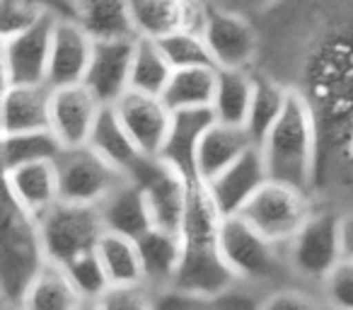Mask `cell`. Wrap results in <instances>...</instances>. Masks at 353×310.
I'll return each instance as SVG.
<instances>
[{"mask_svg":"<svg viewBox=\"0 0 353 310\" xmlns=\"http://www.w3.org/2000/svg\"><path fill=\"white\" fill-rule=\"evenodd\" d=\"M261 54L293 66L314 114H332L353 141V0H279L254 17Z\"/></svg>","mask_w":353,"mask_h":310,"instance_id":"6da1fadb","label":"cell"},{"mask_svg":"<svg viewBox=\"0 0 353 310\" xmlns=\"http://www.w3.org/2000/svg\"><path fill=\"white\" fill-rule=\"evenodd\" d=\"M317 114L300 90L290 88L283 114L259 146L269 170V180L290 184L310 194L314 184V170H317Z\"/></svg>","mask_w":353,"mask_h":310,"instance_id":"7a4b0ae2","label":"cell"},{"mask_svg":"<svg viewBox=\"0 0 353 310\" xmlns=\"http://www.w3.org/2000/svg\"><path fill=\"white\" fill-rule=\"evenodd\" d=\"M46 262L39 221L6 192L0 218V296L6 308H20Z\"/></svg>","mask_w":353,"mask_h":310,"instance_id":"3957f363","label":"cell"},{"mask_svg":"<svg viewBox=\"0 0 353 310\" xmlns=\"http://www.w3.org/2000/svg\"><path fill=\"white\" fill-rule=\"evenodd\" d=\"M41 242L49 262L65 267L85 252H94L102 240L104 223L99 206L59 202L39 218Z\"/></svg>","mask_w":353,"mask_h":310,"instance_id":"277c9868","label":"cell"},{"mask_svg":"<svg viewBox=\"0 0 353 310\" xmlns=\"http://www.w3.org/2000/svg\"><path fill=\"white\" fill-rule=\"evenodd\" d=\"M310 194L283 182H269L252 197L240 216L276 245H288L312 216Z\"/></svg>","mask_w":353,"mask_h":310,"instance_id":"5b68a950","label":"cell"},{"mask_svg":"<svg viewBox=\"0 0 353 310\" xmlns=\"http://www.w3.org/2000/svg\"><path fill=\"white\" fill-rule=\"evenodd\" d=\"M61 184V202L99 206L119 184L126 182V175L92 151L90 146L65 148L56 160Z\"/></svg>","mask_w":353,"mask_h":310,"instance_id":"8992f818","label":"cell"},{"mask_svg":"<svg viewBox=\"0 0 353 310\" xmlns=\"http://www.w3.org/2000/svg\"><path fill=\"white\" fill-rule=\"evenodd\" d=\"M203 39L218 68L252 70L261 56V35L254 17L216 3L208 8Z\"/></svg>","mask_w":353,"mask_h":310,"instance_id":"52a82bcc","label":"cell"},{"mask_svg":"<svg viewBox=\"0 0 353 310\" xmlns=\"http://www.w3.org/2000/svg\"><path fill=\"white\" fill-rule=\"evenodd\" d=\"M285 247L290 269L303 279L322 284L329 271L343 260L341 216L329 211L312 213Z\"/></svg>","mask_w":353,"mask_h":310,"instance_id":"ba28073f","label":"cell"},{"mask_svg":"<svg viewBox=\"0 0 353 310\" xmlns=\"http://www.w3.org/2000/svg\"><path fill=\"white\" fill-rule=\"evenodd\" d=\"M221 252L237 274L245 281H266L276 276L281 267V247L252 228L242 216H228L221 228Z\"/></svg>","mask_w":353,"mask_h":310,"instance_id":"9c48e42d","label":"cell"},{"mask_svg":"<svg viewBox=\"0 0 353 310\" xmlns=\"http://www.w3.org/2000/svg\"><path fill=\"white\" fill-rule=\"evenodd\" d=\"M56 20L44 15L27 30L3 37V88L46 83Z\"/></svg>","mask_w":353,"mask_h":310,"instance_id":"30bf717a","label":"cell"},{"mask_svg":"<svg viewBox=\"0 0 353 310\" xmlns=\"http://www.w3.org/2000/svg\"><path fill=\"white\" fill-rule=\"evenodd\" d=\"M237 274L223 257L221 245H184L172 291L199 300H218L235 286Z\"/></svg>","mask_w":353,"mask_h":310,"instance_id":"8fae6325","label":"cell"},{"mask_svg":"<svg viewBox=\"0 0 353 310\" xmlns=\"http://www.w3.org/2000/svg\"><path fill=\"white\" fill-rule=\"evenodd\" d=\"M138 39L94 41L90 68L83 85L99 99L102 107H114L131 90L133 54Z\"/></svg>","mask_w":353,"mask_h":310,"instance_id":"7c38bea8","label":"cell"},{"mask_svg":"<svg viewBox=\"0 0 353 310\" xmlns=\"http://www.w3.org/2000/svg\"><path fill=\"white\" fill-rule=\"evenodd\" d=\"M102 109L104 107L99 104V99L83 83L54 90V97H51V131L59 136L63 148L88 146Z\"/></svg>","mask_w":353,"mask_h":310,"instance_id":"4fadbf2b","label":"cell"},{"mask_svg":"<svg viewBox=\"0 0 353 310\" xmlns=\"http://www.w3.org/2000/svg\"><path fill=\"white\" fill-rule=\"evenodd\" d=\"M114 109H117L126 131L136 141V146L145 155H160L162 146H165V138L172 126V109L165 104V99L128 90L114 104Z\"/></svg>","mask_w":353,"mask_h":310,"instance_id":"5bb4252c","label":"cell"},{"mask_svg":"<svg viewBox=\"0 0 353 310\" xmlns=\"http://www.w3.org/2000/svg\"><path fill=\"white\" fill-rule=\"evenodd\" d=\"M269 182V170H266L264 155L259 146H252L250 151L237 158L228 170H223L218 177L208 184L213 199L223 216H240L242 209L252 202L256 192Z\"/></svg>","mask_w":353,"mask_h":310,"instance_id":"9a60e30c","label":"cell"},{"mask_svg":"<svg viewBox=\"0 0 353 310\" xmlns=\"http://www.w3.org/2000/svg\"><path fill=\"white\" fill-rule=\"evenodd\" d=\"M94 39L75 20H56L46 85L51 90L80 85L88 75Z\"/></svg>","mask_w":353,"mask_h":310,"instance_id":"2e32d148","label":"cell"},{"mask_svg":"<svg viewBox=\"0 0 353 310\" xmlns=\"http://www.w3.org/2000/svg\"><path fill=\"white\" fill-rule=\"evenodd\" d=\"M213 124H216V114L211 107L172 112V126L160 151V158L187 180H196V153L203 133Z\"/></svg>","mask_w":353,"mask_h":310,"instance_id":"e0dca14e","label":"cell"},{"mask_svg":"<svg viewBox=\"0 0 353 310\" xmlns=\"http://www.w3.org/2000/svg\"><path fill=\"white\" fill-rule=\"evenodd\" d=\"M99 213H102L104 231L131 238V240H138V238L145 235L150 228H155V218H152L148 194L143 192V187L131 182V180L119 184V187L99 204Z\"/></svg>","mask_w":353,"mask_h":310,"instance_id":"ac0fdd59","label":"cell"},{"mask_svg":"<svg viewBox=\"0 0 353 310\" xmlns=\"http://www.w3.org/2000/svg\"><path fill=\"white\" fill-rule=\"evenodd\" d=\"M6 192L39 221L61 202L56 163H32L6 173Z\"/></svg>","mask_w":353,"mask_h":310,"instance_id":"d6986e66","label":"cell"},{"mask_svg":"<svg viewBox=\"0 0 353 310\" xmlns=\"http://www.w3.org/2000/svg\"><path fill=\"white\" fill-rule=\"evenodd\" d=\"M51 97L54 90L46 83L3 88V133L51 128Z\"/></svg>","mask_w":353,"mask_h":310,"instance_id":"ffe728a7","label":"cell"},{"mask_svg":"<svg viewBox=\"0 0 353 310\" xmlns=\"http://www.w3.org/2000/svg\"><path fill=\"white\" fill-rule=\"evenodd\" d=\"M136 242L143 264V276H145V289L155 286L160 291H170L176 269H179V262H182V235L155 226Z\"/></svg>","mask_w":353,"mask_h":310,"instance_id":"44dd1931","label":"cell"},{"mask_svg":"<svg viewBox=\"0 0 353 310\" xmlns=\"http://www.w3.org/2000/svg\"><path fill=\"white\" fill-rule=\"evenodd\" d=\"M254 141L250 138L247 128L228 126L216 122L201 138V146L196 153V177L203 182H211L213 177L228 170L237 158H242Z\"/></svg>","mask_w":353,"mask_h":310,"instance_id":"7402d4cb","label":"cell"},{"mask_svg":"<svg viewBox=\"0 0 353 310\" xmlns=\"http://www.w3.org/2000/svg\"><path fill=\"white\" fill-rule=\"evenodd\" d=\"M75 22L94 41L138 39L128 0H75Z\"/></svg>","mask_w":353,"mask_h":310,"instance_id":"603a6c76","label":"cell"},{"mask_svg":"<svg viewBox=\"0 0 353 310\" xmlns=\"http://www.w3.org/2000/svg\"><path fill=\"white\" fill-rule=\"evenodd\" d=\"M88 146L92 148V151H97L107 163H112L117 170H121L126 177L133 173L138 160L145 155V153L136 146L131 133L126 131V126L121 124V119H119L114 107L102 109Z\"/></svg>","mask_w":353,"mask_h":310,"instance_id":"cb8c5ba5","label":"cell"},{"mask_svg":"<svg viewBox=\"0 0 353 310\" xmlns=\"http://www.w3.org/2000/svg\"><path fill=\"white\" fill-rule=\"evenodd\" d=\"M254 83L256 75L252 70L218 68L216 97H213L211 104L216 122L245 128L247 117H250L252 97H254Z\"/></svg>","mask_w":353,"mask_h":310,"instance_id":"d4e9b609","label":"cell"},{"mask_svg":"<svg viewBox=\"0 0 353 310\" xmlns=\"http://www.w3.org/2000/svg\"><path fill=\"white\" fill-rule=\"evenodd\" d=\"M83 296L70 281L68 271L61 264L46 262V267L32 281L30 291L25 293L20 308L22 310H80Z\"/></svg>","mask_w":353,"mask_h":310,"instance_id":"484cf974","label":"cell"},{"mask_svg":"<svg viewBox=\"0 0 353 310\" xmlns=\"http://www.w3.org/2000/svg\"><path fill=\"white\" fill-rule=\"evenodd\" d=\"M216 85H218L216 66L179 68L172 73L170 85L162 93V99H165V104L172 112L211 107L213 97H216Z\"/></svg>","mask_w":353,"mask_h":310,"instance_id":"4316f807","label":"cell"},{"mask_svg":"<svg viewBox=\"0 0 353 310\" xmlns=\"http://www.w3.org/2000/svg\"><path fill=\"white\" fill-rule=\"evenodd\" d=\"M189 0H128L133 30L138 39H162L184 27Z\"/></svg>","mask_w":353,"mask_h":310,"instance_id":"83f0119b","label":"cell"},{"mask_svg":"<svg viewBox=\"0 0 353 310\" xmlns=\"http://www.w3.org/2000/svg\"><path fill=\"white\" fill-rule=\"evenodd\" d=\"M63 151V143L51 128L3 133V168H6V173L32 163H56Z\"/></svg>","mask_w":353,"mask_h":310,"instance_id":"f1b7e54d","label":"cell"},{"mask_svg":"<svg viewBox=\"0 0 353 310\" xmlns=\"http://www.w3.org/2000/svg\"><path fill=\"white\" fill-rule=\"evenodd\" d=\"M290 88L271 75H256L254 83V97H252L250 117H247V133L254 141V146H261L274 124L283 114L285 102H288Z\"/></svg>","mask_w":353,"mask_h":310,"instance_id":"f546056e","label":"cell"},{"mask_svg":"<svg viewBox=\"0 0 353 310\" xmlns=\"http://www.w3.org/2000/svg\"><path fill=\"white\" fill-rule=\"evenodd\" d=\"M97 255L102 260L104 269H107L112 286H117V289H123V286H145L136 240L117 235V233H104L97 245Z\"/></svg>","mask_w":353,"mask_h":310,"instance_id":"4dcf8cb0","label":"cell"},{"mask_svg":"<svg viewBox=\"0 0 353 310\" xmlns=\"http://www.w3.org/2000/svg\"><path fill=\"white\" fill-rule=\"evenodd\" d=\"M174 73L172 64L167 61L165 51L160 49L155 39H138L136 54H133L131 70V90L152 97H162L170 78Z\"/></svg>","mask_w":353,"mask_h":310,"instance_id":"1f68e13d","label":"cell"},{"mask_svg":"<svg viewBox=\"0 0 353 310\" xmlns=\"http://www.w3.org/2000/svg\"><path fill=\"white\" fill-rule=\"evenodd\" d=\"M44 15L75 20V0H0V30L10 37L39 22Z\"/></svg>","mask_w":353,"mask_h":310,"instance_id":"d6a6232c","label":"cell"},{"mask_svg":"<svg viewBox=\"0 0 353 310\" xmlns=\"http://www.w3.org/2000/svg\"><path fill=\"white\" fill-rule=\"evenodd\" d=\"M157 44L165 51L167 61H170L174 70L196 68V66H216L206 39H203V35H199V32L176 30V32H172V35L157 39Z\"/></svg>","mask_w":353,"mask_h":310,"instance_id":"836d02e7","label":"cell"},{"mask_svg":"<svg viewBox=\"0 0 353 310\" xmlns=\"http://www.w3.org/2000/svg\"><path fill=\"white\" fill-rule=\"evenodd\" d=\"M63 269L68 271L70 281L78 289V293L83 296V300H99L112 289V281H109V274L104 269L102 260H99L97 250L75 257Z\"/></svg>","mask_w":353,"mask_h":310,"instance_id":"e575fe53","label":"cell"},{"mask_svg":"<svg viewBox=\"0 0 353 310\" xmlns=\"http://www.w3.org/2000/svg\"><path fill=\"white\" fill-rule=\"evenodd\" d=\"M322 289L332 310H353V260L343 257L322 281Z\"/></svg>","mask_w":353,"mask_h":310,"instance_id":"d590c367","label":"cell"},{"mask_svg":"<svg viewBox=\"0 0 353 310\" xmlns=\"http://www.w3.org/2000/svg\"><path fill=\"white\" fill-rule=\"evenodd\" d=\"M97 303L102 310H155L145 286H123V289L112 286Z\"/></svg>","mask_w":353,"mask_h":310,"instance_id":"8d00e7d4","label":"cell"},{"mask_svg":"<svg viewBox=\"0 0 353 310\" xmlns=\"http://www.w3.org/2000/svg\"><path fill=\"white\" fill-rule=\"evenodd\" d=\"M256 310H322V308L310 296L300 293V291L285 289L279 291V293H271Z\"/></svg>","mask_w":353,"mask_h":310,"instance_id":"74e56055","label":"cell"},{"mask_svg":"<svg viewBox=\"0 0 353 310\" xmlns=\"http://www.w3.org/2000/svg\"><path fill=\"white\" fill-rule=\"evenodd\" d=\"M211 3L230 8V10H237V12H245V15H250V17H256L269 10V8H274L279 0H211Z\"/></svg>","mask_w":353,"mask_h":310,"instance_id":"f35d334b","label":"cell"},{"mask_svg":"<svg viewBox=\"0 0 353 310\" xmlns=\"http://www.w3.org/2000/svg\"><path fill=\"white\" fill-rule=\"evenodd\" d=\"M341 240H343V257L353 260V211L341 216Z\"/></svg>","mask_w":353,"mask_h":310,"instance_id":"ab89813d","label":"cell"},{"mask_svg":"<svg viewBox=\"0 0 353 310\" xmlns=\"http://www.w3.org/2000/svg\"><path fill=\"white\" fill-rule=\"evenodd\" d=\"M80 310H102V308H99L97 300H85L83 308H80Z\"/></svg>","mask_w":353,"mask_h":310,"instance_id":"60d3db41","label":"cell"},{"mask_svg":"<svg viewBox=\"0 0 353 310\" xmlns=\"http://www.w3.org/2000/svg\"><path fill=\"white\" fill-rule=\"evenodd\" d=\"M348 155L353 158V141H351V148H348Z\"/></svg>","mask_w":353,"mask_h":310,"instance_id":"b9f144b4","label":"cell"},{"mask_svg":"<svg viewBox=\"0 0 353 310\" xmlns=\"http://www.w3.org/2000/svg\"><path fill=\"white\" fill-rule=\"evenodd\" d=\"M6 310H22V308H6Z\"/></svg>","mask_w":353,"mask_h":310,"instance_id":"7bdbcfd3","label":"cell"}]
</instances>
